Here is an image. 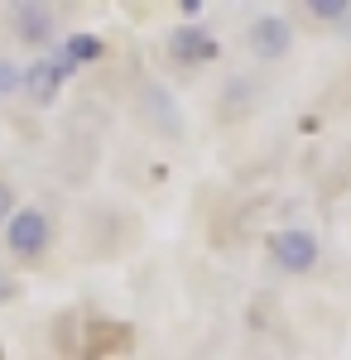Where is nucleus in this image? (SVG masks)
<instances>
[{"instance_id": "f257e3e1", "label": "nucleus", "mask_w": 351, "mask_h": 360, "mask_svg": "<svg viewBox=\"0 0 351 360\" xmlns=\"http://www.w3.org/2000/svg\"><path fill=\"white\" fill-rule=\"evenodd\" d=\"M265 255H270V264L279 274H313L318 269V259H323V245H318V236L313 231H303V226H284V231H274L270 240H265Z\"/></svg>"}, {"instance_id": "f03ea898", "label": "nucleus", "mask_w": 351, "mask_h": 360, "mask_svg": "<svg viewBox=\"0 0 351 360\" xmlns=\"http://www.w3.org/2000/svg\"><path fill=\"white\" fill-rule=\"evenodd\" d=\"M49 245H54V217L44 207H15V217L5 221V250L20 259H34Z\"/></svg>"}, {"instance_id": "7ed1b4c3", "label": "nucleus", "mask_w": 351, "mask_h": 360, "mask_svg": "<svg viewBox=\"0 0 351 360\" xmlns=\"http://www.w3.org/2000/svg\"><path fill=\"white\" fill-rule=\"evenodd\" d=\"M5 20L15 29V39H25L29 49H44L54 39V5L49 0H5Z\"/></svg>"}, {"instance_id": "20e7f679", "label": "nucleus", "mask_w": 351, "mask_h": 360, "mask_svg": "<svg viewBox=\"0 0 351 360\" xmlns=\"http://www.w3.org/2000/svg\"><path fill=\"white\" fill-rule=\"evenodd\" d=\"M245 44H250V53L260 58V63H279V58L294 49V25L284 15H260V20H250V29H245Z\"/></svg>"}, {"instance_id": "39448f33", "label": "nucleus", "mask_w": 351, "mask_h": 360, "mask_svg": "<svg viewBox=\"0 0 351 360\" xmlns=\"http://www.w3.org/2000/svg\"><path fill=\"white\" fill-rule=\"evenodd\" d=\"M73 72L63 68V58L58 53H44V58H34L25 68V91H29V101L34 106H49L58 91H63V82H68Z\"/></svg>"}, {"instance_id": "423d86ee", "label": "nucleus", "mask_w": 351, "mask_h": 360, "mask_svg": "<svg viewBox=\"0 0 351 360\" xmlns=\"http://www.w3.org/2000/svg\"><path fill=\"white\" fill-rule=\"evenodd\" d=\"M168 53L178 58V63H212L216 58V39L202 25H183V29L168 34Z\"/></svg>"}, {"instance_id": "0eeeda50", "label": "nucleus", "mask_w": 351, "mask_h": 360, "mask_svg": "<svg viewBox=\"0 0 351 360\" xmlns=\"http://www.w3.org/2000/svg\"><path fill=\"white\" fill-rule=\"evenodd\" d=\"M58 58H63L68 72H78L82 63H97V58H101V39H92V34H73V39L58 49Z\"/></svg>"}, {"instance_id": "6e6552de", "label": "nucleus", "mask_w": 351, "mask_h": 360, "mask_svg": "<svg viewBox=\"0 0 351 360\" xmlns=\"http://www.w3.org/2000/svg\"><path fill=\"white\" fill-rule=\"evenodd\" d=\"M144 106H149V115H154V120L164 115V130H168V135H178V115H173V96H168L164 86H144Z\"/></svg>"}, {"instance_id": "1a4fd4ad", "label": "nucleus", "mask_w": 351, "mask_h": 360, "mask_svg": "<svg viewBox=\"0 0 351 360\" xmlns=\"http://www.w3.org/2000/svg\"><path fill=\"white\" fill-rule=\"evenodd\" d=\"M15 91H25V68L15 58H0V101H10Z\"/></svg>"}, {"instance_id": "9d476101", "label": "nucleus", "mask_w": 351, "mask_h": 360, "mask_svg": "<svg viewBox=\"0 0 351 360\" xmlns=\"http://www.w3.org/2000/svg\"><path fill=\"white\" fill-rule=\"evenodd\" d=\"M303 5H308L313 20H342L351 10V0H303Z\"/></svg>"}, {"instance_id": "9b49d317", "label": "nucleus", "mask_w": 351, "mask_h": 360, "mask_svg": "<svg viewBox=\"0 0 351 360\" xmlns=\"http://www.w3.org/2000/svg\"><path fill=\"white\" fill-rule=\"evenodd\" d=\"M15 207H20V202H15V188H10V183L0 178V231H5V221L15 217Z\"/></svg>"}, {"instance_id": "f8f14e48", "label": "nucleus", "mask_w": 351, "mask_h": 360, "mask_svg": "<svg viewBox=\"0 0 351 360\" xmlns=\"http://www.w3.org/2000/svg\"><path fill=\"white\" fill-rule=\"evenodd\" d=\"M178 5H183V15H197L202 10V0H178Z\"/></svg>"}]
</instances>
